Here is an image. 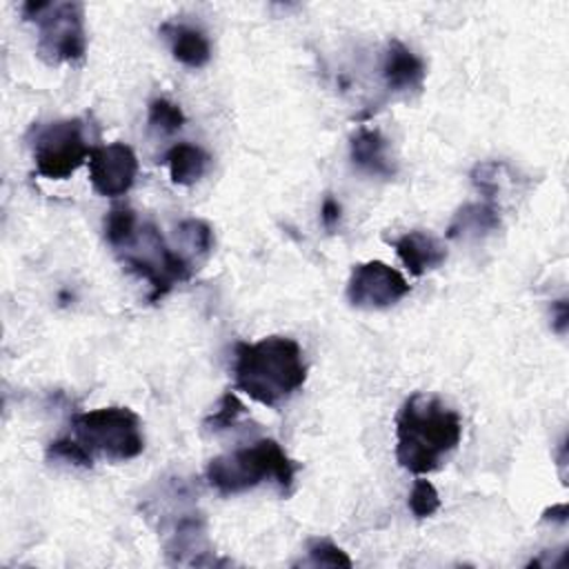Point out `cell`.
Listing matches in <instances>:
<instances>
[{"label":"cell","mask_w":569,"mask_h":569,"mask_svg":"<svg viewBox=\"0 0 569 569\" xmlns=\"http://www.w3.org/2000/svg\"><path fill=\"white\" fill-rule=\"evenodd\" d=\"M138 233V220L133 209L129 207H120V209H111L104 218V238L107 242L120 251L124 249Z\"/></svg>","instance_id":"cell-16"},{"label":"cell","mask_w":569,"mask_h":569,"mask_svg":"<svg viewBox=\"0 0 569 569\" xmlns=\"http://www.w3.org/2000/svg\"><path fill=\"white\" fill-rule=\"evenodd\" d=\"M460 438V416L433 396H409L396 416V460L416 476L436 471Z\"/></svg>","instance_id":"cell-1"},{"label":"cell","mask_w":569,"mask_h":569,"mask_svg":"<svg viewBox=\"0 0 569 569\" xmlns=\"http://www.w3.org/2000/svg\"><path fill=\"white\" fill-rule=\"evenodd\" d=\"M164 160L169 167L171 182L187 187L202 178V173L207 171V164H209V153L204 149H200L198 144L178 142L167 151Z\"/></svg>","instance_id":"cell-15"},{"label":"cell","mask_w":569,"mask_h":569,"mask_svg":"<svg viewBox=\"0 0 569 569\" xmlns=\"http://www.w3.org/2000/svg\"><path fill=\"white\" fill-rule=\"evenodd\" d=\"M236 387L264 407H278L307 380V362L300 345L287 336H267L258 342H240L233 362Z\"/></svg>","instance_id":"cell-2"},{"label":"cell","mask_w":569,"mask_h":569,"mask_svg":"<svg viewBox=\"0 0 569 569\" xmlns=\"http://www.w3.org/2000/svg\"><path fill=\"white\" fill-rule=\"evenodd\" d=\"M309 560L322 567H353L351 558L329 540H313L309 545Z\"/></svg>","instance_id":"cell-22"},{"label":"cell","mask_w":569,"mask_h":569,"mask_svg":"<svg viewBox=\"0 0 569 569\" xmlns=\"http://www.w3.org/2000/svg\"><path fill=\"white\" fill-rule=\"evenodd\" d=\"M409 291L405 276L382 260L356 264L347 282V298L358 309H387Z\"/></svg>","instance_id":"cell-8"},{"label":"cell","mask_w":569,"mask_h":569,"mask_svg":"<svg viewBox=\"0 0 569 569\" xmlns=\"http://www.w3.org/2000/svg\"><path fill=\"white\" fill-rule=\"evenodd\" d=\"M244 411H247V409H244V405L240 402V398H238L233 391H224L222 398H220V402H218V407L213 409V413L207 416L204 427H207L209 431H224V429H231V427L240 420V416H242Z\"/></svg>","instance_id":"cell-19"},{"label":"cell","mask_w":569,"mask_h":569,"mask_svg":"<svg viewBox=\"0 0 569 569\" xmlns=\"http://www.w3.org/2000/svg\"><path fill=\"white\" fill-rule=\"evenodd\" d=\"M320 220H322V224L327 229H333L338 224V220H340V204H338L336 198H331V196L325 198V202L320 207Z\"/></svg>","instance_id":"cell-23"},{"label":"cell","mask_w":569,"mask_h":569,"mask_svg":"<svg viewBox=\"0 0 569 569\" xmlns=\"http://www.w3.org/2000/svg\"><path fill=\"white\" fill-rule=\"evenodd\" d=\"M176 231H178V238H180L182 247L198 253V256H207L213 247V231L204 220L187 218L178 224Z\"/></svg>","instance_id":"cell-17"},{"label":"cell","mask_w":569,"mask_h":569,"mask_svg":"<svg viewBox=\"0 0 569 569\" xmlns=\"http://www.w3.org/2000/svg\"><path fill=\"white\" fill-rule=\"evenodd\" d=\"M542 520H558V522H567V505H553L551 509H547L542 513Z\"/></svg>","instance_id":"cell-25"},{"label":"cell","mask_w":569,"mask_h":569,"mask_svg":"<svg viewBox=\"0 0 569 569\" xmlns=\"http://www.w3.org/2000/svg\"><path fill=\"white\" fill-rule=\"evenodd\" d=\"M47 456L53 460H64L76 467H91L93 465V453L80 442L71 438H58L47 447Z\"/></svg>","instance_id":"cell-21"},{"label":"cell","mask_w":569,"mask_h":569,"mask_svg":"<svg viewBox=\"0 0 569 569\" xmlns=\"http://www.w3.org/2000/svg\"><path fill=\"white\" fill-rule=\"evenodd\" d=\"M91 147L82 136V120L67 118L38 129L33 140L36 171L51 180L69 178L89 158Z\"/></svg>","instance_id":"cell-7"},{"label":"cell","mask_w":569,"mask_h":569,"mask_svg":"<svg viewBox=\"0 0 569 569\" xmlns=\"http://www.w3.org/2000/svg\"><path fill=\"white\" fill-rule=\"evenodd\" d=\"M349 153H351V162L365 173L382 176V178H391L396 173V167L389 158V142L378 129H369V127L358 129L351 136Z\"/></svg>","instance_id":"cell-12"},{"label":"cell","mask_w":569,"mask_h":569,"mask_svg":"<svg viewBox=\"0 0 569 569\" xmlns=\"http://www.w3.org/2000/svg\"><path fill=\"white\" fill-rule=\"evenodd\" d=\"M160 33L169 40L173 58L191 69H200L209 62L211 58V44L207 36L193 27L187 24H176V22H164L160 27Z\"/></svg>","instance_id":"cell-13"},{"label":"cell","mask_w":569,"mask_h":569,"mask_svg":"<svg viewBox=\"0 0 569 569\" xmlns=\"http://www.w3.org/2000/svg\"><path fill=\"white\" fill-rule=\"evenodd\" d=\"M427 76V67L422 58H418L407 44L400 40H391L387 44L382 58V78L389 91L393 93H409L420 91Z\"/></svg>","instance_id":"cell-10"},{"label":"cell","mask_w":569,"mask_h":569,"mask_svg":"<svg viewBox=\"0 0 569 569\" xmlns=\"http://www.w3.org/2000/svg\"><path fill=\"white\" fill-rule=\"evenodd\" d=\"M551 313H553V331L556 333H565L567 331V320H569V309H567V300H558L551 305Z\"/></svg>","instance_id":"cell-24"},{"label":"cell","mask_w":569,"mask_h":569,"mask_svg":"<svg viewBox=\"0 0 569 569\" xmlns=\"http://www.w3.org/2000/svg\"><path fill=\"white\" fill-rule=\"evenodd\" d=\"M409 509L416 518H429L440 509V496L427 478H418L409 493Z\"/></svg>","instance_id":"cell-20"},{"label":"cell","mask_w":569,"mask_h":569,"mask_svg":"<svg viewBox=\"0 0 569 569\" xmlns=\"http://www.w3.org/2000/svg\"><path fill=\"white\" fill-rule=\"evenodd\" d=\"M184 124V113L178 104L167 98H156L149 102V127L162 133H176Z\"/></svg>","instance_id":"cell-18"},{"label":"cell","mask_w":569,"mask_h":569,"mask_svg":"<svg viewBox=\"0 0 569 569\" xmlns=\"http://www.w3.org/2000/svg\"><path fill=\"white\" fill-rule=\"evenodd\" d=\"M138 176V158L124 142L93 147L89 153L91 187L107 198L124 196Z\"/></svg>","instance_id":"cell-9"},{"label":"cell","mask_w":569,"mask_h":569,"mask_svg":"<svg viewBox=\"0 0 569 569\" xmlns=\"http://www.w3.org/2000/svg\"><path fill=\"white\" fill-rule=\"evenodd\" d=\"M393 249L402 260V264L413 276H422L431 269H438L447 260L445 244L436 236L420 229L407 231L400 238H396Z\"/></svg>","instance_id":"cell-11"},{"label":"cell","mask_w":569,"mask_h":569,"mask_svg":"<svg viewBox=\"0 0 569 569\" xmlns=\"http://www.w3.org/2000/svg\"><path fill=\"white\" fill-rule=\"evenodd\" d=\"M24 20L38 27V56L49 64L78 62L87 53L84 7L80 2H24Z\"/></svg>","instance_id":"cell-4"},{"label":"cell","mask_w":569,"mask_h":569,"mask_svg":"<svg viewBox=\"0 0 569 569\" xmlns=\"http://www.w3.org/2000/svg\"><path fill=\"white\" fill-rule=\"evenodd\" d=\"M122 262L129 271L149 280L151 302L167 296L173 284L187 282L191 278V262L187 256L171 251L151 222L138 227L136 238L124 247Z\"/></svg>","instance_id":"cell-6"},{"label":"cell","mask_w":569,"mask_h":569,"mask_svg":"<svg viewBox=\"0 0 569 569\" xmlns=\"http://www.w3.org/2000/svg\"><path fill=\"white\" fill-rule=\"evenodd\" d=\"M296 471L298 465L284 453V449L276 440L260 438L253 445L233 449L209 460L207 482L222 496L242 493L264 480L278 482L282 493H289Z\"/></svg>","instance_id":"cell-3"},{"label":"cell","mask_w":569,"mask_h":569,"mask_svg":"<svg viewBox=\"0 0 569 569\" xmlns=\"http://www.w3.org/2000/svg\"><path fill=\"white\" fill-rule=\"evenodd\" d=\"M76 440L91 453L109 460H131L142 453L144 436L136 411L129 407H100L73 416Z\"/></svg>","instance_id":"cell-5"},{"label":"cell","mask_w":569,"mask_h":569,"mask_svg":"<svg viewBox=\"0 0 569 569\" xmlns=\"http://www.w3.org/2000/svg\"><path fill=\"white\" fill-rule=\"evenodd\" d=\"M500 227V209L485 200V202H467L462 204L449 227H447V238L451 240H465V238H478L489 231H496Z\"/></svg>","instance_id":"cell-14"}]
</instances>
